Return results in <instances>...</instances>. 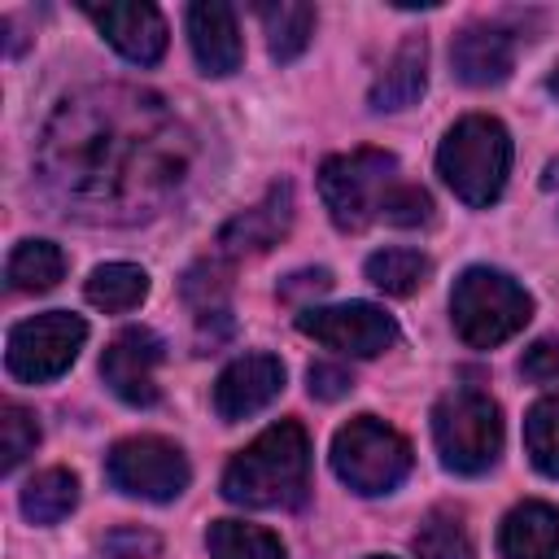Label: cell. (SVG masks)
I'll return each instance as SVG.
<instances>
[{
  "label": "cell",
  "mask_w": 559,
  "mask_h": 559,
  "mask_svg": "<svg viewBox=\"0 0 559 559\" xmlns=\"http://www.w3.org/2000/svg\"><path fill=\"white\" fill-rule=\"evenodd\" d=\"M546 92H550V96H555V100H559V66H555V70H550V74H546Z\"/></svg>",
  "instance_id": "34"
},
{
  "label": "cell",
  "mask_w": 559,
  "mask_h": 559,
  "mask_svg": "<svg viewBox=\"0 0 559 559\" xmlns=\"http://www.w3.org/2000/svg\"><path fill=\"white\" fill-rule=\"evenodd\" d=\"M262 26H266V48L275 61H297L314 35V9L301 0H280V4H258Z\"/></svg>",
  "instance_id": "20"
},
{
  "label": "cell",
  "mask_w": 559,
  "mask_h": 559,
  "mask_svg": "<svg viewBox=\"0 0 559 559\" xmlns=\"http://www.w3.org/2000/svg\"><path fill=\"white\" fill-rule=\"evenodd\" d=\"M424 87H428V44L419 39V35H411L393 57H389V66L376 74V83H371V109H406V105H415L419 96H424Z\"/></svg>",
  "instance_id": "18"
},
{
  "label": "cell",
  "mask_w": 559,
  "mask_h": 559,
  "mask_svg": "<svg viewBox=\"0 0 559 559\" xmlns=\"http://www.w3.org/2000/svg\"><path fill=\"white\" fill-rule=\"evenodd\" d=\"M450 319L463 345L472 349H493L511 341L528 319H533V297L502 271L472 266L454 280L450 293Z\"/></svg>",
  "instance_id": "4"
},
{
  "label": "cell",
  "mask_w": 559,
  "mask_h": 559,
  "mask_svg": "<svg viewBox=\"0 0 559 559\" xmlns=\"http://www.w3.org/2000/svg\"><path fill=\"white\" fill-rule=\"evenodd\" d=\"M227 288H231V280H227L223 258H205V262H197V266L183 275V297H188V306H192L197 314L223 310Z\"/></svg>",
  "instance_id": "28"
},
{
  "label": "cell",
  "mask_w": 559,
  "mask_h": 559,
  "mask_svg": "<svg viewBox=\"0 0 559 559\" xmlns=\"http://www.w3.org/2000/svg\"><path fill=\"white\" fill-rule=\"evenodd\" d=\"M371 559H393V555H371Z\"/></svg>",
  "instance_id": "35"
},
{
  "label": "cell",
  "mask_w": 559,
  "mask_h": 559,
  "mask_svg": "<svg viewBox=\"0 0 559 559\" xmlns=\"http://www.w3.org/2000/svg\"><path fill=\"white\" fill-rule=\"evenodd\" d=\"M293 227V188L275 183L258 205H249L245 214H236L231 223L218 227L214 236V258L223 262H240L253 253H266L271 245H280V236Z\"/></svg>",
  "instance_id": "12"
},
{
  "label": "cell",
  "mask_w": 559,
  "mask_h": 559,
  "mask_svg": "<svg viewBox=\"0 0 559 559\" xmlns=\"http://www.w3.org/2000/svg\"><path fill=\"white\" fill-rule=\"evenodd\" d=\"M432 262L419 249H380L367 258V280L389 297H411L428 284Z\"/></svg>",
  "instance_id": "25"
},
{
  "label": "cell",
  "mask_w": 559,
  "mask_h": 559,
  "mask_svg": "<svg viewBox=\"0 0 559 559\" xmlns=\"http://www.w3.org/2000/svg\"><path fill=\"white\" fill-rule=\"evenodd\" d=\"M61 275H66V253L52 240H22L4 262V280L13 293H44Z\"/></svg>",
  "instance_id": "22"
},
{
  "label": "cell",
  "mask_w": 559,
  "mask_h": 559,
  "mask_svg": "<svg viewBox=\"0 0 559 559\" xmlns=\"http://www.w3.org/2000/svg\"><path fill=\"white\" fill-rule=\"evenodd\" d=\"M100 555L105 559H157L162 555V537L148 533V528H135V524H122V528L105 533Z\"/></svg>",
  "instance_id": "30"
},
{
  "label": "cell",
  "mask_w": 559,
  "mask_h": 559,
  "mask_svg": "<svg viewBox=\"0 0 559 559\" xmlns=\"http://www.w3.org/2000/svg\"><path fill=\"white\" fill-rule=\"evenodd\" d=\"M502 559H559V511L550 502H520L498 528Z\"/></svg>",
  "instance_id": "17"
},
{
  "label": "cell",
  "mask_w": 559,
  "mask_h": 559,
  "mask_svg": "<svg viewBox=\"0 0 559 559\" xmlns=\"http://www.w3.org/2000/svg\"><path fill=\"white\" fill-rule=\"evenodd\" d=\"M166 358V345L148 328H122L105 354H100V376L114 397L127 406H153L157 402V367Z\"/></svg>",
  "instance_id": "11"
},
{
  "label": "cell",
  "mask_w": 559,
  "mask_h": 559,
  "mask_svg": "<svg viewBox=\"0 0 559 559\" xmlns=\"http://www.w3.org/2000/svg\"><path fill=\"white\" fill-rule=\"evenodd\" d=\"M310 493V437L297 419L258 432L223 472V498L236 507H301Z\"/></svg>",
  "instance_id": "2"
},
{
  "label": "cell",
  "mask_w": 559,
  "mask_h": 559,
  "mask_svg": "<svg viewBox=\"0 0 559 559\" xmlns=\"http://www.w3.org/2000/svg\"><path fill=\"white\" fill-rule=\"evenodd\" d=\"M48 197L87 223H144L188 179L192 135L175 109L140 87L66 96L35 148Z\"/></svg>",
  "instance_id": "1"
},
{
  "label": "cell",
  "mask_w": 559,
  "mask_h": 559,
  "mask_svg": "<svg viewBox=\"0 0 559 559\" xmlns=\"http://www.w3.org/2000/svg\"><path fill=\"white\" fill-rule=\"evenodd\" d=\"M328 288H332V275H328L323 266H310V271L288 275V280L280 284V297H284V301H297V297H323Z\"/></svg>",
  "instance_id": "33"
},
{
  "label": "cell",
  "mask_w": 559,
  "mask_h": 559,
  "mask_svg": "<svg viewBox=\"0 0 559 559\" xmlns=\"http://www.w3.org/2000/svg\"><path fill=\"white\" fill-rule=\"evenodd\" d=\"M297 332L314 336L319 345L349 354V358H376L397 341L393 314H384L371 301H345V306H301Z\"/></svg>",
  "instance_id": "10"
},
{
  "label": "cell",
  "mask_w": 559,
  "mask_h": 559,
  "mask_svg": "<svg viewBox=\"0 0 559 559\" xmlns=\"http://www.w3.org/2000/svg\"><path fill=\"white\" fill-rule=\"evenodd\" d=\"M524 445L542 476L559 480V393L542 397L524 415Z\"/></svg>",
  "instance_id": "26"
},
{
  "label": "cell",
  "mask_w": 559,
  "mask_h": 559,
  "mask_svg": "<svg viewBox=\"0 0 559 559\" xmlns=\"http://www.w3.org/2000/svg\"><path fill=\"white\" fill-rule=\"evenodd\" d=\"M380 218L393 223V227H419V223L432 218V197H428L419 183H397L393 197L384 201Z\"/></svg>",
  "instance_id": "29"
},
{
  "label": "cell",
  "mask_w": 559,
  "mask_h": 559,
  "mask_svg": "<svg viewBox=\"0 0 559 559\" xmlns=\"http://www.w3.org/2000/svg\"><path fill=\"white\" fill-rule=\"evenodd\" d=\"M415 555L419 559H472L476 546H472V533H467L463 511L432 507L424 515V524L415 528Z\"/></svg>",
  "instance_id": "24"
},
{
  "label": "cell",
  "mask_w": 559,
  "mask_h": 559,
  "mask_svg": "<svg viewBox=\"0 0 559 559\" xmlns=\"http://www.w3.org/2000/svg\"><path fill=\"white\" fill-rule=\"evenodd\" d=\"M432 441L450 472L480 476L502 450V411L480 389H454L432 406Z\"/></svg>",
  "instance_id": "6"
},
{
  "label": "cell",
  "mask_w": 559,
  "mask_h": 559,
  "mask_svg": "<svg viewBox=\"0 0 559 559\" xmlns=\"http://www.w3.org/2000/svg\"><path fill=\"white\" fill-rule=\"evenodd\" d=\"M280 389H284V362L275 354H245L231 367H223V376L214 380V411L218 419L236 424L271 406Z\"/></svg>",
  "instance_id": "13"
},
{
  "label": "cell",
  "mask_w": 559,
  "mask_h": 559,
  "mask_svg": "<svg viewBox=\"0 0 559 559\" xmlns=\"http://www.w3.org/2000/svg\"><path fill=\"white\" fill-rule=\"evenodd\" d=\"M397 183V157L384 148L336 153L319 166V197L341 231H362L367 223H376Z\"/></svg>",
  "instance_id": "5"
},
{
  "label": "cell",
  "mask_w": 559,
  "mask_h": 559,
  "mask_svg": "<svg viewBox=\"0 0 559 559\" xmlns=\"http://www.w3.org/2000/svg\"><path fill=\"white\" fill-rule=\"evenodd\" d=\"M105 476L118 493L127 498H144V502H170L188 489L192 467L183 459V450L166 437H127L109 450L105 459Z\"/></svg>",
  "instance_id": "8"
},
{
  "label": "cell",
  "mask_w": 559,
  "mask_h": 559,
  "mask_svg": "<svg viewBox=\"0 0 559 559\" xmlns=\"http://www.w3.org/2000/svg\"><path fill=\"white\" fill-rule=\"evenodd\" d=\"M437 170L450 183V192L463 205H489L498 201L507 170H511V135L498 118L489 114H467L459 118L441 148H437Z\"/></svg>",
  "instance_id": "3"
},
{
  "label": "cell",
  "mask_w": 559,
  "mask_h": 559,
  "mask_svg": "<svg viewBox=\"0 0 559 559\" xmlns=\"http://www.w3.org/2000/svg\"><path fill=\"white\" fill-rule=\"evenodd\" d=\"M83 293H87V301H92L96 310L122 314V310H135V306L148 297V275H144V266H135V262H105V266H96V271L87 275Z\"/></svg>",
  "instance_id": "19"
},
{
  "label": "cell",
  "mask_w": 559,
  "mask_h": 559,
  "mask_svg": "<svg viewBox=\"0 0 559 559\" xmlns=\"http://www.w3.org/2000/svg\"><path fill=\"white\" fill-rule=\"evenodd\" d=\"M83 341H87V323L70 310H48V314L22 319L9 332V349H4L9 376L26 380V384L57 380L79 358Z\"/></svg>",
  "instance_id": "9"
},
{
  "label": "cell",
  "mask_w": 559,
  "mask_h": 559,
  "mask_svg": "<svg viewBox=\"0 0 559 559\" xmlns=\"http://www.w3.org/2000/svg\"><path fill=\"white\" fill-rule=\"evenodd\" d=\"M74 507H79V476L66 467H48L22 489V515L31 524H57Z\"/></svg>",
  "instance_id": "23"
},
{
  "label": "cell",
  "mask_w": 559,
  "mask_h": 559,
  "mask_svg": "<svg viewBox=\"0 0 559 559\" xmlns=\"http://www.w3.org/2000/svg\"><path fill=\"white\" fill-rule=\"evenodd\" d=\"M210 559H288L284 542L262 528V524H245V520H214L205 533Z\"/></svg>",
  "instance_id": "21"
},
{
  "label": "cell",
  "mask_w": 559,
  "mask_h": 559,
  "mask_svg": "<svg viewBox=\"0 0 559 559\" xmlns=\"http://www.w3.org/2000/svg\"><path fill=\"white\" fill-rule=\"evenodd\" d=\"M306 389H310V397H319V402H336V397H345V393L354 389V376H349V367H341V362H310Z\"/></svg>",
  "instance_id": "32"
},
{
  "label": "cell",
  "mask_w": 559,
  "mask_h": 559,
  "mask_svg": "<svg viewBox=\"0 0 559 559\" xmlns=\"http://www.w3.org/2000/svg\"><path fill=\"white\" fill-rule=\"evenodd\" d=\"M188 44H192V57H197L201 74H214V79L236 74L240 61H245L236 13L223 0H197V4H188Z\"/></svg>",
  "instance_id": "15"
},
{
  "label": "cell",
  "mask_w": 559,
  "mask_h": 559,
  "mask_svg": "<svg viewBox=\"0 0 559 559\" xmlns=\"http://www.w3.org/2000/svg\"><path fill=\"white\" fill-rule=\"evenodd\" d=\"M411 441L376 415H354L332 437V472L354 493H393L411 472Z\"/></svg>",
  "instance_id": "7"
},
{
  "label": "cell",
  "mask_w": 559,
  "mask_h": 559,
  "mask_svg": "<svg viewBox=\"0 0 559 559\" xmlns=\"http://www.w3.org/2000/svg\"><path fill=\"white\" fill-rule=\"evenodd\" d=\"M39 445V419L17 406V402H4L0 406V472H13L26 454H35Z\"/></svg>",
  "instance_id": "27"
},
{
  "label": "cell",
  "mask_w": 559,
  "mask_h": 559,
  "mask_svg": "<svg viewBox=\"0 0 559 559\" xmlns=\"http://www.w3.org/2000/svg\"><path fill=\"white\" fill-rule=\"evenodd\" d=\"M100 35L135 66H157L166 52V17L153 4H83Z\"/></svg>",
  "instance_id": "14"
},
{
  "label": "cell",
  "mask_w": 559,
  "mask_h": 559,
  "mask_svg": "<svg viewBox=\"0 0 559 559\" xmlns=\"http://www.w3.org/2000/svg\"><path fill=\"white\" fill-rule=\"evenodd\" d=\"M520 376L533 380V384H555L559 380V341L555 336H542L524 349L520 358Z\"/></svg>",
  "instance_id": "31"
},
{
  "label": "cell",
  "mask_w": 559,
  "mask_h": 559,
  "mask_svg": "<svg viewBox=\"0 0 559 559\" xmlns=\"http://www.w3.org/2000/svg\"><path fill=\"white\" fill-rule=\"evenodd\" d=\"M511 66H515V44L502 26L476 22V26H463L450 44V70L467 87H493L511 74Z\"/></svg>",
  "instance_id": "16"
}]
</instances>
